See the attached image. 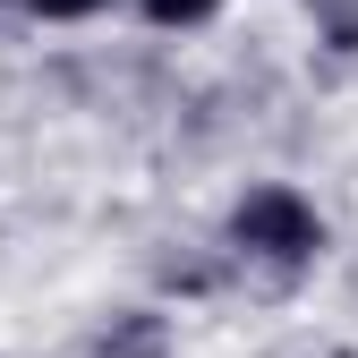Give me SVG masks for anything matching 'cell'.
Returning <instances> with one entry per match:
<instances>
[{
	"mask_svg": "<svg viewBox=\"0 0 358 358\" xmlns=\"http://www.w3.org/2000/svg\"><path fill=\"white\" fill-rule=\"evenodd\" d=\"M34 9H43V17H85L94 0H34Z\"/></svg>",
	"mask_w": 358,
	"mask_h": 358,
	"instance_id": "3",
	"label": "cell"
},
{
	"mask_svg": "<svg viewBox=\"0 0 358 358\" xmlns=\"http://www.w3.org/2000/svg\"><path fill=\"white\" fill-rule=\"evenodd\" d=\"M239 239L264 248V256H307V248H316V213H307L290 188H256L239 205Z\"/></svg>",
	"mask_w": 358,
	"mask_h": 358,
	"instance_id": "1",
	"label": "cell"
},
{
	"mask_svg": "<svg viewBox=\"0 0 358 358\" xmlns=\"http://www.w3.org/2000/svg\"><path fill=\"white\" fill-rule=\"evenodd\" d=\"M145 9H154L162 26H188V17H205V9H213V0H145Z\"/></svg>",
	"mask_w": 358,
	"mask_h": 358,
	"instance_id": "2",
	"label": "cell"
}]
</instances>
